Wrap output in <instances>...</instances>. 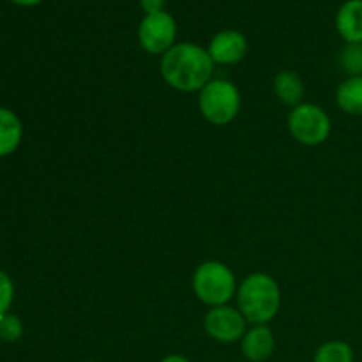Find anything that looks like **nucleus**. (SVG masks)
<instances>
[{"label":"nucleus","mask_w":362,"mask_h":362,"mask_svg":"<svg viewBox=\"0 0 362 362\" xmlns=\"http://www.w3.org/2000/svg\"><path fill=\"white\" fill-rule=\"evenodd\" d=\"M214 66L207 48L194 42H177L161 57L159 71L168 87L179 92H200L214 74Z\"/></svg>","instance_id":"1"},{"label":"nucleus","mask_w":362,"mask_h":362,"mask_svg":"<svg viewBox=\"0 0 362 362\" xmlns=\"http://www.w3.org/2000/svg\"><path fill=\"white\" fill-rule=\"evenodd\" d=\"M237 308L247 324L267 325L281 310V288L272 276L253 272L239 283Z\"/></svg>","instance_id":"2"},{"label":"nucleus","mask_w":362,"mask_h":362,"mask_svg":"<svg viewBox=\"0 0 362 362\" xmlns=\"http://www.w3.org/2000/svg\"><path fill=\"white\" fill-rule=\"evenodd\" d=\"M191 286L200 303L216 308L225 306L237 296L239 283L228 265L219 260H207L194 269Z\"/></svg>","instance_id":"3"},{"label":"nucleus","mask_w":362,"mask_h":362,"mask_svg":"<svg viewBox=\"0 0 362 362\" xmlns=\"http://www.w3.org/2000/svg\"><path fill=\"white\" fill-rule=\"evenodd\" d=\"M240 92L233 81L225 78H212L198 92V110L212 126H228L239 117Z\"/></svg>","instance_id":"4"},{"label":"nucleus","mask_w":362,"mask_h":362,"mask_svg":"<svg viewBox=\"0 0 362 362\" xmlns=\"http://www.w3.org/2000/svg\"><path fill=\"white\" fill-rule=\"evenodd\" d=\"M288 131L296 141L306 147H318L331 136L332 122L329 113L313 103H300L288 113Z\"/></svg>","instance_id":"5"},{"label":"nucleus","mask_w":362,"mask_h":362,"mask_svg":"<svg viewBox=\"0 0 362 362\" xmlns=\"http://www.w3.org/2000/svg\"><path fill=\"white\" fill-rule=\"evenodd\" d=\"M177 21L170 13L145 14L138 27V42L148 55L163 57L177 45Z\"/></svg>","instance_id":"6"},{"label":"nucleus","mask_w":362,"mask_h":362,"mask_svg":"<svg viewBox=\"0 0 362 362\" xmlns=\"http://www.w3.org/2000/svg\"><path fill=\"white\" fill-rule=\"evenodd\" d=\"M204 329L209 338L214 341L230 345L243 339L244 332L247 331V320L239 308L225 304V306L209 308L204 318Z\"/></svg>","instance_id":"7"},{"label":"nucleus","mask_w":362,"mask_h":362,"mask_svg":"<svg viewBox=\"0 0 362 362\" xmlns=\"http://www.w3.org/2000/svg\"><path fill=\"white\" fill-rule=\"evenodd\" d=\"M207 52L212 62L219 66H233L239 64L247 53V39L243 32L226 28L212 35L209 41Z\"/></svg>","instance_id":"8"},{"label":"nucleus","mask_w":362,"mask_h":362,"mask_svg":"<svg viewBox=\"0 0 362 362\" xmlns=\"http://www.w3.org/2000/svg\"><path fill=\"white\" fill-rule=\"evenodd\" d=\"M274 349V332L269 329V325H251L240 339L243 356L250 362H265L271 359Z\"/></svg>","instance_id":"9"},{"label":"nucleus","mask_w":362,"mask_h":362,"mask_svg":"<svg viewBox=\"0 0 362 362\" xmlns=\"http://www.w3.org/2000/svg\"><path fill=\"white\" fill-rule=\"evenodd\" d=\"M336 30L346 45H362V0H346L339 7Z\"/></svg>","instance_id":"10"},{"label":"nucleus","mask_w":362,"mask_h":362,"mask_svg":"<svg viewBox=\"0 0 362 362\" xmlns=\"http://www.w3.org/2000/svg\"><path fill=\"white\" fill-rule=\"evenodd\" d=\"M23 140V124L11 108L0 106V158L14 154Z\"/></svg>","instance_id":"11"},{"label":"nucleus","mask_w":362,"mask_h":362,"mask_svg":"<svg viewBox=\"0 0 362 362\" xmlns=\"http://www.w3.org/2000/svg\"><path fill=\"white\" fill-rule=\"evenodd\" d=\"M304 81L300 76L293 71H281L276 74L274 78V94L283 105L286 106H297L303 103L304 99Z\"/></svg>","instance_id":"12"},{"label":"nucleus","mask_w":362,"mask_h":362,"mask_svg":"<svg viewBox=\"0 0 362 362\" xmlns=\"http://www.w3.org/2000/svg\"><path fill=\"white\" fill-rule=\"evenodd\" d=\"M336 105L346 115H362V76H349L336 90Z\"/></svg>","instance_id":"13"},{"label":"nucleus","mask_w":362,"mask_h":362,"mask_svg":"<svg viewBox=\"0 0 362 362\" xmlns=\"http://www.w3.org/2000/svg\"><path fill=\"white\" fill-rule=\"evenodd\" d=\"M356 354L354 349L346 341L341 339H331L324 343L315 352L313 362H354Z\"/></svg>","instance_id":"14"},{"label":"nucleus","mask_w":362,"mask_h":362,"mask_svg":"<svg viewBox=\"0 0 362 362\" xmlns=\"http://www.w3.org/2000/svg\"><path fill=\"white\" fill-rule=\"evenodd\" d=\"M23 322L20 317L13 313H7L0 318V341L2 343H16L23 338Z\"/></svg>","instance_id":"15"},{"label":"nucleus","mask_w":362,"mask_h":362,"mask_svg":"<svg viewBox=\"0 0 362 362\" xmlns=\"http://www.w3.org/2000/svg\"><path fill=\"white\" fill-rule=\"evenodd\" d=\"M339 64L349 76H362V45H346L339 55Z\"/></svg>","instance_id":"16"},{"label":"nucleus","mask_w":362,"mask_h":362,"mask_svg":"<svg viewBox=\"0 0 362 362\" xmlns=\"http://www.w3.org/2000/svg\"><path fill=\"white\" fill-rule=\"evenodd\" d=\"M14 300V283L6 271L0 269V318L9 313Z\"/></svg>","instance_id":"17"},{"label":"nucleus","mask_w":362,"mask_h":362,"mask_svg":"<svg viewBox=\"0 0 362 362\" xmlns=\"http://www.w3.org/2000/svg\"><path fill=\"white\" fill-rule=\"evenodd\" d=\"M166 0H140V7L145 14H156L165 11Z\"/></svg>","instance_id":"18"},{"label":"nucleus","mask_w":362,"mask_h":362,"mask_svg":"<svg viewBox=\"0 0 362 362\" xmlns=\"http://www.w3.org/2000/svg\"><path fill=\"white\" fill-rule=\"evenodd\" d=\"M159 362H191V361L187 359V357L180 356V354H170V356L163 357Z\"/></svg>","instance_id":"19"},{"label":"nucleus","mask_w":362,"mask_h":362,"mask_svg":"<svg viewBox=\"0 0 362 362\" xmlns=\"http://www.w3.org/2000/svg\"><path fill=\"white\" fill-rule=\"evenodd\" d=\"M16 6H23V7H30V6H37V4L45 2V0H11Z\"/></svg>","instance_id":"20"},{"label":"nucleus","mask_w":362,"mask_h":362,"mask_svg":"<svg viewBox=\"0 0 362 362\" xmlns=\"http://www.w3.org/2000/svg\"><path fill=\"white\" fill-rule=\"evenodd\" d=\"M87 362H99V361H87Z\"/></svg>","instance_id":"21"}]
</instances>
